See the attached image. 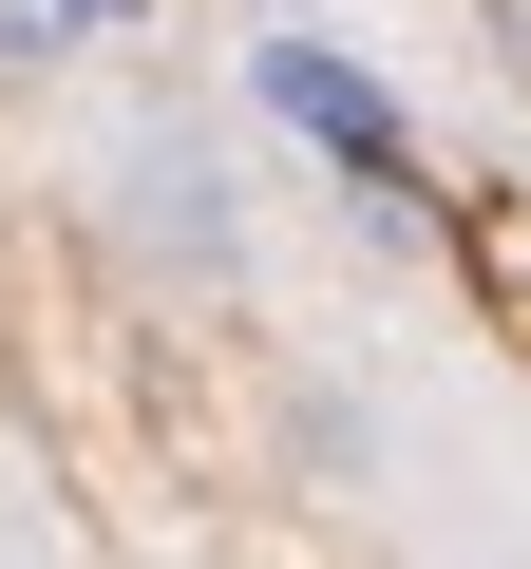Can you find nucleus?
Listing matches in <instances>:
<instances>
[{
	"label": "nucleus",
	"instance_id": "f257e3e1",
	"mask_svg": "<svg viewBox=\"0 0 531 569\" xmlns=\"http://www.w3.org/2000/svg\"><path fill=\"white\" fill-rule=\"evenodd\" d=\"M247 96L285 114V133H304V152H323L380 228H418V133H399V96H380L342 39H304V20H285V39H247Z\"/></svg>",
	"mask_w": 531,
	"mask_h": 569
},
{
	"label": "nucleus",
	"instance_id": "f03ea898",
	"mask_svg": "<svg viewBox=\"0 0 531 569\" xmlns=\"http://www.w3.org/2000/svg\"><path fill=\"white\" fill-rule=\"evenodd\" d=\"M114 171H133V228H152L171 266H228V171H209L190 133H133Z\"/></svg>",
	"mask_w": 531,
	"mask_h": 569
},
{
	"label": "nucleus",
	"instance_id": "7ed1b4c3",
	"mask_svg": "<svg viewBox=\"0 0 531 569\" xmlns=\"http://www.w3.org/2000/svg\"><path fill=\"white\" fill-rule=\"evenodd\" d=\"M96 39V0H0V77H39V58H77Z\"/></svg>",
	"mask_w": 531,
	"mask_h": 569
},
{
	"label": "nucleus",
	"instance_id": "20e7f679",
	"mask_svg": "<svg viewBox=\"0 0 531 569\" xmlns=\"http://www.w3.org/2000/svg\"><path fill=\"white\" fill-rule=\"evenodd\" d=\"M512 20H531V0H512Z\"/></svg>",
	"mask_w": 531,
	"mask_h": 569
}]
</instances>
